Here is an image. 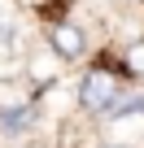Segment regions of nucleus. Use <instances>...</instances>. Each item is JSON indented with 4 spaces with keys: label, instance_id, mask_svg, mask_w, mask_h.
Here are the masks:
<instances>
[{
    "label": "nucleus",
    "instance_id": "obj_1",
    "mask_svg": "<svg viewBox=\"0 0 144 148\" xmlns=\"http://www.w3.org/2000/svg\"><path fill=\"white\" fill-rule=\"evenodd\" d=\"M118 100H122L118 74L105 70V65H92V70L83 74V83H79V105H83L88 113H109Z\"/></svg>",
    "mask_w": 144,
    "mask_h": 148
},
{
    "label": "nucleus",
    "instance_id": "obj_2",
    "mask_svg": "<svg viewBox=\"0 0 144 148\" xmlns=\"http://www.w3.org/2000/svg\"><path fill=\"white\" fill-rule=\"evenodd\" d=\"M48 48H52V57H61V61H79V57L88 52V35H83L74 22H52V26H48Z\"/></svg>",
    "mask_w": 144,
    "mask_h": 148
},
{
    "label": "nucleus",
    "instance_id": "obj_3",
    "mask_svg": "<svg viewBox=\"0 0 144 148\" xmlns=\"http://www.w3.org/2000/svg\"><path fill=\"white\" fill-rule=\"evenodd\" d=\"M122 61H127V70H131V74H144V39L127 44V57H122Z\"/></svg>",
    "mask_w": 144,
    "mask_h": 148
},
{
    "label": "nucleus",
    "instance_id": "obj_4",
    "mask_svg": "<svg viewBox=\"0 0 144 148\" xmlns=\"http://www.w3.org/2000/svg\"><path fill=\"white\" fill-rule=\"evenodd\" d=\"M127 113H144V96H127L109 109V118H127Z\"/></svg>",
    "mask_w": 144,
    "mask_h": 148
},
{
    "label": "nucleus",
    "instance_id": "obj_5",
    "mask_svg": "<svg viewBox=\"0 0 144 148\" xmlns=\"http://www.w3.org/2000/svg\"><path fill=\"white\" fill-rule=\"evenodd\" d=\"M109 148H122V144H109Z\"/></svg>",
    "mask_w": 144,
    "mask_h": 148
}]
</instances>
